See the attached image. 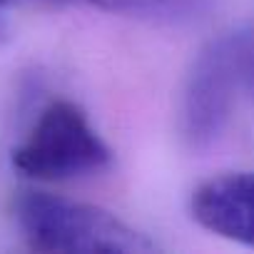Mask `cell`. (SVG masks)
Segmentation results:
<instances>
[{
	"instance_id": "1",
	"label": "cell",
	"mask_w": 254,
	"mask_h": 254,
	"mask_svg": "<svg viewBox=\"0 0 254 254\" xmlns=\"http://www.w3.org/2000/svg\"><path fill=\"white\" fill-rule=\"evenodd\" d=\"M23 239L35 252L152 254L162 247L107 209L72 202L50 192L25 190L15 199Z\"/></svg>"
},
{
	"instance_id": "2",
	"label": "cell",
	"mask_w": 254,
	"mask_h": 254,
	"mask_svg": "<svg viewBox=\"0 0 254 254\" xmlns=\"http://www.w3.org/2000/svg\"><path fill=\"white\" fill-rule=\"evenodd\" d=\"M254 92V30H232L209 40L185 82L180 125L194 150L214 145L242 95Z\"/></svg>"
},
{
	"instance_id": "3",
	"label": "cell",
	"mask_w": 254,
	"mask_h": 254,
	"mask_svg": "<svg viewBox=\"0 0 254 254\" xmlns=\"http://www.w3.org/2000/svg\"><path fill=\"white\" fill-rule=\"evenodd\" d=\"M10 162L28 180L60 182L102 172L112 162V150L77 102L53 100L13 150Z\"/></svg>"
},
{
	"instance_id": "4",
	"label": "cell",
	"mask_w": 254,
	"mask_h": 254,
	"mask_svg": "<svg viewBox=\"0 0 254 254\" xmlns=\"http://www.w3.org/2000/svg\"><path fill=\"white\" fill-rule=\"evenodd\" d=\"M190 212L207 232L254 247V172H227L202 182L192 192Z\"/></svg>"
},
{
	"instance_id": "5",
	"label": "cell",
	"mask_w": 254,
	"mask_h": 254,
	"mask_svg": "<svg viewBox=\"0 0 254 254\" xmlns=\"http://www.w3.org/2000/svg\"><path fill=\"white\" fill-rule=\"evenodd\" d=\"M82 3L147 23L187 25L202 20L212 10L214 0H82Z\"/></svg>"
}]
</instances>
